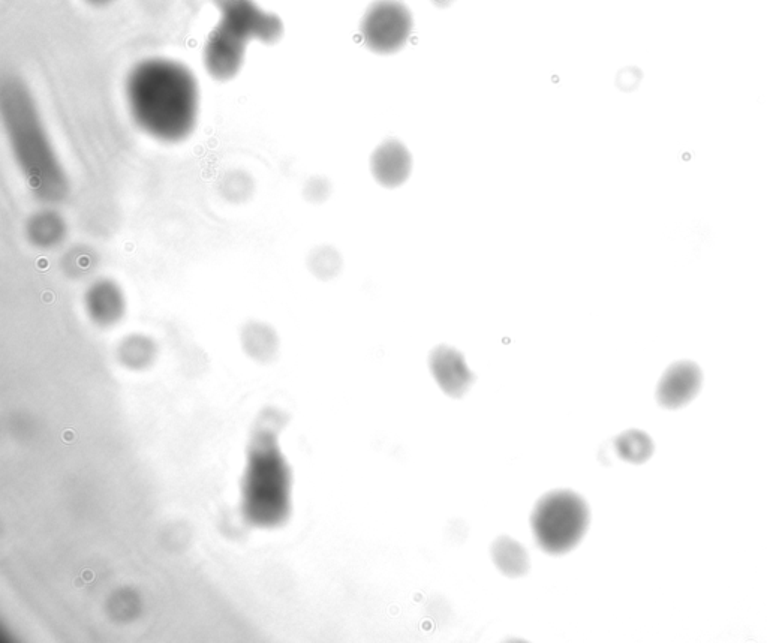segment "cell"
I'll return each instance as SVG.
<instances>
[{
	"label": "cell",
	"mask_w": 767,
	"mask_h": 643,
	"mask_svg": "<svg viewBox=\"0 0 767 643\" xmlns=\"http://www.w3.org/2000/svg\"><path fill=\"white\" fill-rule=\"evenodd\" d=\"M429 368L438 386L451 398H462L475 383V375L456 348L439 345L429 356Z\"/></svg>",
	"instance_id": "7"
},
{
	"label": "cell",
	"mask_w": 767,
	"mask_h": 643,
	"mask_svg": "<svg viewBox=\"0 0 767 643\" xmlns=\"http://www.w3.org/2000/svg\"><path fill=\"white\" fill-rule=\"evenodd\" d=\"M308 267L312 275L317 276L321 281H330L342 270L341 254L333 246H318L309 254Z\"/></svg>",
	"instance_id": "15"
},
{
	"label": "cell",
	"mask_w": 767,
	"mask_h": 643,
	"mask_svg": "<svg viewBox=\"0 0 767 643\" xmlns=\"http://www.w3.org/2000/svg\"><path fill=\"white\" fill-rule=\"evenodd\" d=\"M219 21L204 45V66L210 77L230 81L245 63L249 42L276 44L284 36V21L255 0H213Z\"/></svg>",
	"instance_id": "3"
},
{
	"label": "cell",
	"mask_w": 767,
	"mask_h": 643,
	"mask_svg": "<svg viewBox=\"0 0 767 643\" xmlns=\"http://www.w3.org/2000/svg\"><path fill=\"white\" fill-rule=\"evenodd\" d=\"M24 233L35 248L47 251L56 249L65 242L68 237V224L56 210H39L27 219Z\"/></svg>",
	"instance_id": "11"
},
{
	"label": "cell",
	"mask_w": 767,
	"mask_h": 643,
	"mask_svg": "<svg viewBox=\"0 0 767 643\" xmlns=\"http://www.w3.org/2000/svg\"><path fill=\"white\" fill-rule=\"evenodd\" d=\"M371 170L375 180L384 188H399L411 174V153L402 141L396 138L385 140L372 155Z\"/></svg>",
	"instance_id": "10"
},
{
	"label": "cell",
	"mask_w": 767,
	"mask_h": 643,
	"mask_svg": "<svg viewBox=\"0 0 767 643\" xmlns=\"http://www.w3.org/2000/svg\"><path fill=\"white\" fill-rule=\"evenodd\" d=\"M246 507L261 524L287 518L290 507V471L278 455L275 440L266 429L255 437L251 467L246 477Z\"/></svg>",
	"instance_id": "4"
},
{
	"label": "cell",
	"mask_w": 767,
	"mask_h": 643,
	"mask_svg": "<svg viewBox=\"0 0 767 643\" xmlns=\"http://www.w3.org/2000/svg\"><path fill=\"white\" fill-rule=\"evenodd\" d=\"M589 516L588 504L576 492H550L538 501L532 512V533L547 554H567L582 542L588 531Z\"/></svg>",
	"instance_id": "5"
},
{
	"label": "cell",
	"mask_w": 767,
	"mask_h": 643,
	"mask_svg": "<svg viewBox=\"0 0 767 643\" xmlns=\"http://www.w3.org/2000/svg\"><path fill=\"white\" fill-rule=\"evenodd\" d=\"M702 371L693 362H678L667 369L658 384L657 399L663 407L676 410L696 398L702 387Z\"/></svg>",
	"instance_id": "8"
},
{
	"label": "cell",
	"mask_w": 767,
	"mask_h": 643,
	"mask_svg": "<svg viewBox=\"0 0 767 643\" xmlns=\"http://www.w3.org/2000/svg\"><path fill=\"white\" fill-rule=\"evenodd\" d=\"M492 557L496 567L508 578H520L528 573V552L510 537L496 540L492 548Z\"/></svg>",
	"instance_id": "12"
},
{
	"label": "cell",
	"mask_w": 767,
	"mask_h": 643,
	"mask_svg": "<svg viewBox=\"0 0 767 643\" xmlns=\"http://www.w3.org/2000/svg\"><path fill=\"white\" fill-rule=\"evenodd\" d=\"M243 345L252 359L269 362L278 353L275 330L263 323H251L243 330Z\"/></svg>",
	"instance_id": "13"
},
{
	"label": "cell",
	"mask_w": 767,
	"mask_h": 643,
	"mask_svg": "<svg viewBox=\"0 0 767 643\" xmlns=\"http://www.w3.org/2000/svg\"><path fill=\"white\" fill-rule=\"evenodd\" d=\"M330 191H332V188H330V183L326 179L315 177V179L309 180L308 185H306L305 197L311 203H323V201L329 198Z\"/></svg>",
	"instance_id": "19"
},
{
	"label": "cell",
	"mask_w": 767,
	"mask_h": 643,
	"mask_svg": "<svg viewBox=\"0 0 767 643\" xmlns=\"http://www.w3.org/2000/svg\"><path fill=\"white\" fill-rule=\"evenodd\" d=\"M414 20L411 11L400 0H377L369 6L362 20L363 41L378 54L402 50L411 36Z\"/></svg>",
	"instance_id": "6"
},
{
	"label": "cell",
	"mask_w": 767,
	"mask_h": 643,
	"mask_svg": "<svg viewBox=\"0 0 767 643\" xmlns=\"http://www.w3.org/2000/svg\"><path fill=\"white\" fill-rule=\"evenodd\" d=\"M0 111L12 155L32 194L42 203L56 204L69 192L68 174L54 149L38 104L20 77L5 78Z\"/></svg>",
	"instance_id": "2"
},
{
	"label": "cell",
	"mask_w": 767,
	"mask_h": 643,
	"mask_svg": "<svg viewBox=\"0 0 767 643\" xmlns=\"http://www.w3.org/2000/svg\"><path fill=\"white\" fill-rule=\"evenodd\" d=\"M221 197L228 203L243 204L254 197V182L246 174L237 173L228 174L221 183Z\"/></svg>",
	"instance_id": "17"
},
{
	"label": "cell",
	"mask_w": 767,
	"mask_h": 643,
	"mask_svg": "<svg viewBox=\"0 0 767 643\" xmlns=\"http://www.w3.org/2000/svg\"><path fill=\"white\" fill-rule=\"evenodd\" d=\"M126 104L135 125L165 144L194 134L200 119V84L194 72L177 60H141L126 78Z\"/></svg>",
	"instance_id": "1"
},
{
	"label": "cell",
	"mask_w": 767,
	"mask_h": 643,
	"mask_svg": "<svg viewBox=\"0 0 767 643\" xmlns=\"http://www.w3.org/2000/svg\"><path fill=\"white\" fill-rule=\"evenodd\" d=\"M156 347L146 336H129L119 348V357L123 365L131 369H144L153 362Z\"/></svg>",
	"instance_id": "14"
},
{
	"label": "cell",
	"mask_w": 767,
	"mask_h": 643,
	"mask_svg": "<svg viewBox=\"0 0 767 643\" xmlns=\"http://www.w3.org/2000/svg\"><path fill=\"white\" fill-rule=\"evenodd\" d=\"M93 5H105V3L111 2V0H89Z\"/></svg>",
	"instance_id": "20"
},
{
	"label": "cell",
	"mask_w": 767,
	"mask_h": 643,
	"mask_svg": "<svg viewBox=\"0 0 767 643\" xmlns=\"http://www.w3.org/2000/svg\"><path fill=\"white\" fill-rule=\"evenodd\" d=\"M87 314L99 326L119 323L126 312V297L122 287L110 278L96 279L84 297Z\"/></svg>",
	"instance_id": "9"
},
{
	"label": "cell",
	"mask_w": 767,
	"mask_h": 643,
	"mask_svg": "<svg viewBox=\"0 0 767 643\" xmlns=\"http://www.w3.org/2000/svg\"><path fill=\"white\" fill-rule=\"evenodd\" d=\"M616 450L625 461L640 464L652 455L654 444L642 431H628L616 440Z\"/></svg>",
	"instance_id": "16"
},
{
	"label": "cell",
	"mask_w": 767,
	"mask_h": 643,
	"mask_svg": "<svg viewBox=\"0 0 767 643\" xmlns=\"http://www.w3.org/2000/svg\"><path fill=\"white\" fill-rule=\"evenodd\" d=\"M93 266H95V257L87 251L86 246H75L65 257V270L75 278L87 275Z\"/></svg>",
	"instance_id": "18"
}]
</instances>
